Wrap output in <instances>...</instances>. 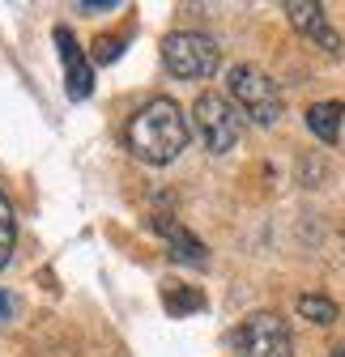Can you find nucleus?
I'll use <instances>...</instances> for the list:
<instances>
[{
  "label": "nucleus",
  "instance_id": "obj_1",
  "mask_svg": "<svg viewBox=\"0 0 345 357\" xmlns=\"http://www.w3.org/2000/svg\"><path fill=\"white\" fill-rule=\"evenodd\" d=\"M188 115L179 111L175 98H149L133 119L124 123V145L145 166H166L188 149Z\"/></svg>",
  "mask_w": 345,
  "mask_h": 357
},
{
  "label": "nucleus",
  "instance_id": "obj_2",
  "mask_svg": "<svg viewBox=\"0 0 345 357\" xmlns=\"http://www.w3.org/2000/svg\"><path fill=\"white\" fill-rule=\"evenodd\" d=\"M226 89H230L235 111H243L251 123H260V128H273L281 119V111H286L277 81L269 73H260L256 64H235L226 73Z\"/></svg>",
  "mask_w": 345,
  "mask_h": 357
},
{
  "label": "nucleus",
  "instance_id": "obj_3",
  "mask_svg": "<svg viewBox=\"0 0 345 357\" xmlns=\"http://www.w3.org/2000/svg\"><path fill=\"white\" fill-rule=\"evenodd\" d=\"M162 64L179 81H205V77L218 73L222 52H218V43L200 30H170L162 38Z\"/></svg>",
  "mask_w": 345,
  "mask_h": 357
},
{
  "label": "nucleus",
  "instance_id": "obj_4",
  "mask_svg": "<svg viewBox=\"0 0 345 357\" xmlns=\"http://www.w3.org/2000/svg\"><path fill=\"white\" fill-rule=\"evenodd\" d=\"M230 340H235L239 357H294L290 324L277 315V310H256V315H247L230 332Z\"/></svg>",
  "mask_w": 345,
  "mask_h": 357
},
{
  "label": "nucleus",
  "instance_id": "obj_5",
  "mask_svg": "<svg viewBox=\"0 0 345 357\" xmlns=\"http://www.w3.org/2000/svg\"><path fill=\"white\" fill-rule=\"evenodd\" d=\"M192 128L209 153H226L243 137V115L235 111V102L226 94H200L192 107Z\"/></svg>",
  "mask_w": 345,
  "mask_h": 357
},
{
  "label": "nucleus",
  "instance_id": "obj_6",
  "mask_svg": "<svg viewBox=\"0 0 345 357\" xmlns=\"http://www.w3.org/2000/svg\"><path fill=\"white\" fill-rule=\"evenodd\" d=\"M56 52H60V64H64V81H68V98L81 102V98H90V89H94V73H90V56H85L77 47V38L68 26H56Z\"/></svg>",
  "mask_w": 345,
  "mask_h": 357
},
{
  "label": "nucleus",
  "instance_id": "obj_7",
  "mask_svg": "<svg viewBox=\"0 0 345 357\" xmlns=\"http://www.w3.org/2000/svg\"><path fill=\"white\" fill-rule=\"evenodd\" d=\"M286 17H290V26H294L298 34L316 38L328 56H337V52H341V34L328 26V13H324L320 0H290V5H286Z\"/></svg>",
  "mask_w": 345,
  "mask_h": 357
},
{
  "label": "nucleus",
  "instance_id": "obj_8",
  "mask_svg": "<svg viewBox=\"0 0 345 357\" xmlns=\"http://www.w3.org/2000/svg\"><path fill=\"white\" fill-rule=\"evenodd\" d=\"M149 226H154V234H162L166 238V247H170V255H175V259H184V264H209V251H205V243L188 230V226H179V221L175 217H166V213H158L154 221H149Z\"/></svg>",
  "mask_w": 345,
  "mask_h": 357
},
{
  "label": "nucleus",
  "instance_id": "obj_9",
  "mask_svg": "<svg viewBox=\"0 0 345 357\" xmlns=\"http://www.w3.org/2000/svg\"><path fill=\"white\" fill-rule=\"evenodd\" d=\"M307 128L320 145H337L341 128H345V107L341 102H311L307 107Z\"/></svg>",
  "mask_w": 345,
  "mask_h": 357
},
{
  "label": "nucleus",
  "instance_id": "obj_10",
  "mask_svg": "<svg viewBox=\"0 0 345 357\" xmlns=\"http://www.w3.org/2000/svg\"><path fill=\"white\" fill-rule=\"evenodd\" d=\"M298 315L311 319V324H320V328H332L337 315H341V306L332 298H324V294H298Z\"/></svg>",
  "mask_w": 345,
  "mask_h": 357
},
{
  "label": "nucleus",
  "instance_id": "obj_11",
  "mask_svg": "<svg viewBox=\"0 0 345 357\" xmlns=\"http://www.w3.org/2000/svg\"><path fill=\"white\" fill-rule=\"evenodd\" d=\"M162 302H166V310H170V315H188V310H200V306H205V298H200L196 289H188V285H175V281H170V285L162 289Z\"/></svg>",
  "mask_w": 345,
  "mask_h": 357
},
{
  "label": "nucleus",
  "instance_id": "obj_12",
  "mask_svg": "<svg viewBox=\"0 0 345 357\" xmlns=\"http://www.w3.org/2000/svg\"><path fill=\"white\" fill-rule=\"evenodd\" d=\"M13 247H17V217H13V204L0 196V268L13 259Z\"/></svg>",
  "mask_w": 345,
  "mask_h": 357
},
{
  "label": "nucleus",
  "instance_id": "obj_13",
  "mask_svg": "<svg viewBox=\"0 0 345 357\" xmlns=\"http://www.w3.org/2000/svg\"><path fill=\"white\" fill-rule=\"evenodd\" d=\"M119 52H124V43H119V38H98V43H94V60H98V64L119 60Z\"/></svg>",
  "mask_w": 345,
  "mask_h": 357
},
{
  "label": "nucleus",
  "instance_id": "obj_14",
  "mask_svg": "<svg viewBox=\"0 0 345 357\" xmlns=\"http://www.w3.org/2000/svg\"><path fill=\"white\" fill-rule=\"evenodd\" d=\"M9 310H13V302H9V294H0V319H9Z\"/></svg>",
  "mask_w": 345,
  "mask_h": 357
},
{
  "label": "nucleus",
  "instance_id": "obj_15",
  "mask_svg": "<svg viewBox=\"0 0 345 357\" xmlns=\"http://www.w3.org/2000/svg\"><path fill=\"white\" fill-rule=\"evenodd\" d=\"M332 357H345V340H341V344H337V349H332Z\"/></svg>",
  "mask_w": 345,
  "mask_h": 357
},
{
  "label": "nucleus",
  "instance_id": "obj_16",
  "mask_svg": "<svg viewBox=\"0 0 345 357\" xmlns=\"http://www.w3.org/2000/svg\"><path fill=\"white\" fill-rule=\"evenodd\" d=\"M341 247H345V226H341Z\"/></svg>",
  "mask_w": 345,
  "mask_h": 357
}]
</instances>
